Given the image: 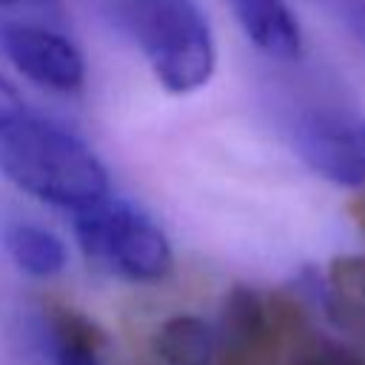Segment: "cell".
<instances>
[{
    "mask_svg": "<svg viewBox=\"0 0 365 365\" xmlns=\"http://www.w3.org/2000/svg\"><path fill=\"white\" fill-rule=\"evenodd\" d=\"M0 174L29 197L80 211L111 194L100 157L0 77Z\"/></svg>",
    "mask_w": 365,
    "mask_h": 365,
    "instance_id": "6da1fadb",
    "label": "cell"
},
{
    "mask_svg": "<svg viewBox=\"0 0 365 365\" xmlns=\"http://www.w3.org/2000/svg\"><path fill=\"white\" fill-rule=\"evenodd\" d=\"M148 63L171 94L202 88L217 68V40L197 0H86Z\"/></svg>",
    "mask_w": 365,
    "mask_h": 365,
    "instance_id": "7a4b0ae2",
    "label": "cell"
},
{
    "mask_svg": "<svg viewBox=\"0 0 365 365\" xmlns=\"http://www.w3.org/2000/svg\"><path fill=\"white\" fill-rule=\"evenodd\" d=\"M71 222L83 254L128 282H157L168 277L174 265L171 242L163 228L120 197L108 194L106 200L74 211Z\"/></svg>",
    "mask_w": 365,
    "mask_h": 365,
    "instance_id": "3957f363",
    "label": "cell"
},
{
    "mask_svg": "<svg viewBox=\"0 0 365 365\" xmlns=\"http://www.w3.org/2000/svg\"><path fill=\"white\" fill-rule=\"evenodd\" d=\"M291 143L319 177L365 188V117L336 108H308L294 120Z\"/></svg>",
    "mask_w": 365,
    "mask_h": 365,
    "instance_id": "277c9868",
    "label": "cell"
},
{
    "mask_svg": "<svg viewBox=\"0 0 365 365\" xmlns=\"http://www.w3.org/2000/svg\"><path fill=\"white\" fill-rule=\"evenodd\" d=\"M0 51L40 88L77 94L86 86V57L66 26L0 20Z\"/></svg>",
    "mask_w": 365,
    "mask_h": 365,
    "instance_id": "5b68a950",
    "label": "cell"
},
{
    "mask_svg": "<svg viewBox=\"0 0 365 365\" xmlns=\"http://www.w3.org/2000/svg\"><path fill=\"white\" fill-rule=\"evenodd\" d=\"M271 294H259L248 285L231 288L217 331L220 365H259L271 345Z\"/></svg>",
    "mask_w": 365,
    "mask_h": 365,
    "instance_id": "8992f818",
    "label": "cell"
},
{
    "mask_svg": "<svg viewBox=\"0 0 365 365\" xmlns=\"http://www.w3.org/2000/svg\"><path fill=\"white\" fill-rule=\"evenodd\" d=\"M231 9L251 46L265 57L291 63L302 54V31L288 0H231Z\"/></svg>",
    "mask_w": 365,
    "mask_h": 365,
    "instance_id": "52a82bcc",
    "label": "cell"
},
{
    "mask_svg": "<svg viewBox=\"0 0 365 365\" xmlns=\"http://www.w3.org/2000/svg\"><path fill=\"white\" fill-rule=\"evenodd\" d=\"M43 322L51 342L54 365H103L100 345L106 342V336L88 317L68 305L48 302Z\"/></svg>",
    "mask_w": 365,
    "mask_h": 365,
    "instance_id": "ba28073f",
    "label": "cell"
},
{
    "mask_svg": "<svg viewBox=\"0 0 365 365\" xmlns=\"http://www.w3.org/2000/svg\"><path fill=\"white\" fill-rule=\"evenodd\" d=\"M3 245L14 265L31 277H54L66 268V245L57 234L48 228L29 222V220H11L3 225Z\"/></svg>",
    "mask_w": 365,
    "mask_h": 365,
    "instance_id": "9c48e42d",
    "label": "cell"
},
{
    "mask_svg": "<svg viewBox=\"0 0 365 365\" xmlns=\"http://www.w3.org/2000/svg\"><path fill=\"white\" fill-rule=\"evenodd\" d=\"M322 297L334 322L365 342V257H336L328 265Z\"/></svg>",
    "mask_w": 365,
    "mask_h": 365,
    "instance_id": "30bf717a",
    "label": "cell"
},
{
    "mask_svg": "<svg viewBox=\"0 0 365 365\" xmlns=\"http://www.w3.org/2000/svg\"><path fill=\"white\" fill-rule=\"evenodd\" d=\"M154 351L165 365H211L217 356V331L200 317L180 314L160 325Z\"/></svg>",
    "mask_w": 365,
    "mask_h": 365,
    "instance_id": "8fae6325",
    "label": "cell"
},
{
    "mask_svg": "<svg viewBox=\"0 0 365 365\" xmlns=\"http://www.w3.org/2000/svg\"><path fill=\"white\" fill-rule=\"evenodd\" d=\"M0 20L66 26L63 0H0Z\"/></svg>",
    "mask_w": 365,
    "mask_h": 365,
    "instance_id": "7c38bea8",
    "label": "cell"
},
{
    "mask_svg": "<svg viewBox=\"0 0 365 365\" xmlns=\"http://www.w3.org/2000/svg\"><path fill=\"white\" fill-rule=\"evenodd\" d=\"M308 365H365L354 351L342 348V345H331V342H319V348L314 351Z\"/></svg>",
    "mask_w": 365,
    "mask_h": 365,
    "instance_id": "4fadbf2b",
    "label": "cell"
},
{
    "mask_svg": "<svg viewBox=\"0 0 365 365\" xmlns=\"http://www.w3.org/2000/svg\"><path fill=\"white\" fill-rule=\"evenodd\" d=\"M348 214H351V220L356 222V228H359V231H362V237H365V191H362L359 197H354V200H351Z\"/></svg>",
    "mask_w": 365,
    "mask_h": 365,
    "instance_id": "5bb4252c",
    "label": "cell"
},
{
    "mask_svg": "<svg viewBox=\"0 0 365 365\" xmlns=\"http://www.w3.org/2000/svg\"><path fill=\"white\" fill-rule=\"evenodd\" d=\"M359 37H362V40H365V29H362V31H359Z\"/></svg>",
    "mask_w": 365,
    "mask_h": 365,
    "instance_id": "9a60e30c",
    "label": "cell"
}]
</instances>
